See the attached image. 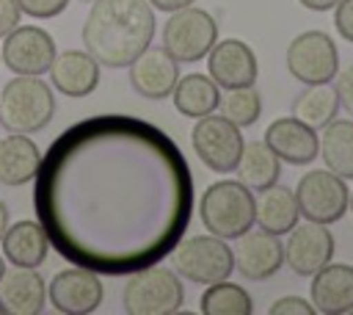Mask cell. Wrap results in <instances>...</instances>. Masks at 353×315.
<instances>
[{"instance_id": "d6a6232c", "label": "cell", "mask_w": 353, "mask_h": 315, "mask_svg": "<svg viewBox=\"0 0 353 315\" xmlns=\"http://www.w3.org/2000/svg\"><path fill=\"white\" fill-rule=\"evenodd\" d=\"M334 91H336L339 105L353 116V64L345 66L342 72H336V77H334Z\"/></svg>"}, {"instance_id": "e0dca14e", "label": "cell", "mask_w": 353, "mask_h": 315, "mask_svg": "<svg viewBox=\"0 0 353 315\" xmlns=\"http://www.w3.org/2000/svg\"><path fill=\"white\" fill-rule=\"evenodd\" d=\"M262 141L279 155V160L292 163V166H309L320 152L317 130H312L309 124H303L295 116L270 122Z\"/></svg>"}, {"instance_id": "e575fe53", "label": "cell", "mask_w": 353, "mask_h": 315, "mask_svg": "<svg viewBox=\"0 0 353 315\" xmlns=\"http://www.w3.org/2000/svg\"><path fill=\"white\" fill-rule=\"evenodd\" d=\"M193 3H196V0H149L152 8L165 11V14H171V11H176V8H185V6H193Z\"/></svg>"}, {"instance_id": "9a60e30c", "label": "cell", "mask_w": 353, "mask_h": 315, "mask_svg": "<svg viewBox=\"0 0 353 315\" xmlns=\"http://www.w3.org/2000/svg\"><path fill=\"white\" fill-rule=\"evenodd\" d=\"M234 268L254 282L270 279L284 265V243L265 229H245L234 238Z\"/></svg>"}, {"instance_id": "2e32d148", "label": "cell", "mask_w": 353, "mask_h": 315, "mask_svg": "<svg viewBox=\"0 0 353 315\" xmlns=\"http://www.w3.org/2000/svg\"><path fill=\"white\" fill-rule=\"evenodd\" d=\"M179 80V61L171 58V52L160 47H146L141 55L130 61V83L135 94L143 99H165L171 97L174 86Z\"/></svg>"}, {"instance_id": "cb8c5ba5", "label": "cell", "mask_w": 353, "mask_h": 315, "mask_svg": "<svg viewBox=\"0 0 353 315\" xmlns=\"http://www.w3.org/2000/svg\"><path fill=\"white\" fill-rule=\"evenodd\" d=\"M171 97H174V108L182 116L199 119V116H207V113H215L218 111L221 88L215 86V80L210 75L190 72V75H179Z\"/></svg>"}, {"instance_id": "ac0fdd59", "label": "cell", "mask_w": 353, "mask_h": 315, "mask_svg": "<svg viewBox=\"0 0 353 315\" xmlns=\"http://www.w3.org/2000/svg\"><path fill=\"white\" fill-rule=\"evenodd\" d=\"M309 301L314 312L323 315H347L353 309V265L347 262H325L312 274Z\"/></svg>"}, {"instance_id": "3957f363", "label": "cell", "mask_w": 353, "mask_h": 315, "mask_svg": "<svg viewBox=\"0 0 353 315\" xmlns=\"http://www.w3.org/2000/svg\"><path fill=\"white\" fill-rule=\"evenodd\" d=\"M55 116V94L41 75H17L0 91V124L8 133H39Z\"/></svg>"}, {"instance_id": "d590c367", "label": "cell", "mask_w": 353, "mask_h": 315, "mask_svg": "<svg viewBox=\"0 0 353 315\" xmlns=\"http://www.w3.org/2000/svg\"><path fill=\"white\" fill-rule=\"evenodd\" d=\"M298 3L309 11H331L336 6V0H298Z\"/></svg>"}, {"instance_id": "d4e9b609", "label": "cell", "mask_w": 353, "mask_h": 315, "mask_svg": "<svg viewBox=\"0 0 353 315\" xmlns=\"http://www.w3.org/2000/svg\"><path fill=\"white\" fill-rule=\"evenodd\" d=\"M234 171H237V180L248 191H262V188L279 182L281 160L265 141H245Z\"/></svg>"}, {"instance_id": "8fae6325", "label": "cell", "mask_w": 353, "mask_h": 315, "mask_svg": "<svg viewBox=\"0 0 353 315\" xmlns=\"http://www.w3.org/2000/svg\"><path fill=\"white\" fill-rule=\"evenodd\" d=\"M58 50L52 36L36 25H17L11 33L3 36L0 61L14 75H44L50 72Z\"/></svg>"}, {"instance_id": "7c38bea8", "label": "cell", "mask_w": 353, "mask_h": 315, "mask_svg": "<svg viewBox=\"0 0 353 315\" xmlns=\"http://www.w3.org/2000/svg\"><path fill=\"white\" fill-rule=\"evenodd\" d=\"M105 298V287L97 271L69 265L58 271L47 285V301L63 315H88Z\"/></svg>"}, {"instance_id": "4316f807", "label": "cell", "mask_w": 353, "mask_h": 315, "mask_svg": "<svg viewBox=\"0 0 353 315\" xmlns=\"http://www.w3.org/2000/svg\"><path fill=\"white\" fill-rule=\"evenodd\" d=\"M336 111H339V99L331 83L306 86L292 99V116L309 124L312 130H323L331 119H336Z\"/></svg>"}, {"instance_id": "52a82bcc", "label": "cell", "mask_w": 353, "mask_h": 315, "mask_svg": "<svg viewBox=\"0 0 353 315\" xmlns=\"http://www.w3.org/2000/svg\"><path fill=\"white\" fill-rule=\"evenodd\" d=\"M218 41V22L210 11L185 6L168 14L163 25V47L179 64L201 61Z\"/></svg>"}, {"instance_id": "d6986e66", "label": "cell", "mask_w": 353, "mask_h": 315, "mask_svg": "<svg viewBox=\"0 0 353 315\" xmlns=\"http://www.w3.org/2000/svg\"><path fill=\"white\" fill-rule=\"evenodd\" d=\"M50 83L63 97H88L99 86V64L88 50H63L50 66Z\"/></svg>"}, {"instance_id": "83f0119b", "label": "cell", "mask_w": 353, "mask_h": 315, "mask_svg": "<svg viewBox=\"0 0 353 315\" xmlns=\"http://www.w3.org/2000/svg\"><path fill=\"white\" fill-rule=\"evenodd\" d=\"M199 309L201 315H251L254 301L245 287L221 279V282L207 285V290L199 298Z\"/></svg>"}, {"instance_id": "f1b7e54d", "label": "cell", "mask_w": 353, "mask_h": 315, "mask_svg": "<svg viewBox=\"0 0 353 315\" xmlns=\"http://www.w3.org/2000/svg\"><path fill=\"white\" fill-rule=\"evenodd\" d=\"M221 116H226L232 124L237 127H251L259 113H262V97L254 86H243V88H226V94L218 102Z\"/></svg>"}, {"instance_id": "277c9868", "label": "cell", "mask_w": 353, "mask_h": 315, "mask_svg": "<svg viewBox=\"0 0 353 315\" xmlns=\"http://www.w3.org/2000/svg\"><path fill=\"white\" fill-rule=\"evenodd\" d=\"M199 218L210 235L234 240L254 227V193L240 180H218L201 193Z\"/></svg>"}, {"instance_id": "4fadbf2b", "label": "cell", "mask_w": 353, "mask_h": 315, "mask_svg": "<svg viewBox=\"0 0 353 315\" xmlns=\"http://www.w3.org/2000/svg\"><path fill=\"white\" fill-rule=\"evenodd\" d=\"M331 257H334V235L328 232V224L306 221V224H295L287 232L284 262L298 276H312L325 262H331Z\"/></svg>"}, {"instance_id": "f35d334b", "label": "cell", "mask_w": 353, "mask_h": 315, "mask_svg": "<svg viewBox=\"0 0 353 315\" xmlns=\"http://www.w3.org/2000/svg\"><path fill=\"white\" fill-rule=\"evenodd\" d=\"M6 274V262H3V257H0V276Z\"/></svg>"}, {"instance_id": "6da1fadb", "label": "cell", "mask_w": 353, "mask_h": 315, "mask_svg": "<svg viewBox=\"0 0 353 315\" xmlns=\"http://www.w3.org/2000/svg\"><path fill=\"white\" fill-rule=\"evenodd\" d=\"M33 210L69 265L130 276L171 254L193 218V174L157 124L99 113L52 138L33 177Z\"/></svg>"}, {"instance_id": "5b68a950", "label": "cell", "mask_w": 353, "mask_h": 315, "mask_svg": "<svg viewBox=\"0 0 353 315\" xmlns=\"http://www.w3.org/2000/svg\"><path fill=\"white\" fill-rule=\"evenodd\" d=\"M182 301L185 287L179 274L160 262L132 271L121 290V307L127 315H171Z\"/></svg>"}, {"instance_id": "484cf974", "label": "cell", "mask_w": 353, "mask_h": 315, "mask_svg": "<svg viewBox=\"0 0 353 315\" xmlns=\"http://www.w3.org/2000/svg\"><path fill=\"white\" fill-rule=\"evenodd\" d=\"M328 171L353 180V119H331L320 133V152Z\"/></svg>"}, {"instance_id": "7a4b0ae2", "label": "cell", "mask_w": 353, "mask_h": 315, "mask_svg": "<svg viewBox=\"0 0 353 315\" xmlns=\"http://www.w3.org/2000/svg\"><path fill=\"white\" fill-rule=\"evenodd\" d=\"M154 36L149 0H91L83 22V44L99 66L121 69L141 55Z\"/></svg>"}, {"instance_id": "7402d4cb", "label": "cell", "mask_w": 353, "mask_h": 315, "mask_svg": "<svg viewBox=\"0 0 353 315\" xmlns=\"http://www.w3.org/2000/svg\"><path fill=\"white\" fill-rule=\"evenodd\" d=\"M0 243H3V257L11 260V265H22V268H39L50 251V238L44 227L33 218H22L11 224L3 232Z\"/></svg>"}, {"instance_id": "44dd1931", "label": "cell", "mask_w": 353, "mask_h": 315, "mask_svg": "<svg viewBox=\"0 0 353 315\" xmlns=\"http://www.w3.org/2000/svg\"><path fill=\"white\" fill-rule=\"evenodd\" d=\"M298 199L295 191L287 185H268L259 191V196L254 199V221L259 229L273 232V235H287L295 224H298Z\"/></svg>"}, {"instance_id": "5bb4252c", "label": "cell", "mask_w": 353, "mask_h": 315, "mask_svg": "<svg viewBox=\"0 0 353 315\" xmlns=\"http://www.w3.org/2000/svg\"><path fill=\"white\" fill-rule=\"evenodd\" d=\"M207 58V75L215 80L218 88H243L254 86L259 75V64L254 50L243 39H223L215 41L212 50L204 55Z\"/></svg>"}, {"instance_id": "4dcf8cb0", "label": "cell", "mask_w": 353, "mask_h": 315, "mask_svg": "<svg viewBox=\"0 0 353 315\" xmlns=\"http://www.w3.org/2000/svg\"><path fill=\"white\" fill-rule=\"evenodd\" d=\"M268 312L270 315H314V307H312V301H306L301 296H281L270 304Z\"/></svg>"}, {"instance_id": "ab89813d", "label": "cell", "mask_w": 353, "mask_h": 315, "mask_svg": "<svg viewBox=\"0 0 353 315\" xmlns=\"http://www.w3.org/2000/svg\"><path fill=\"white\" fill-rule=\"evenodd\" d=\"M0 315H6V309H3V304H0Z\"/></svg>"}, {"instance_id": "ba28073f", "label": "cell", "mask_w": 353, "mask_h": 315, "mask_svg": "<svg viewBox=\"0 0 353 315\" xmlns=\"http://www.w3.org/2000/svg\"><path fill=\"white\" fill-rule=\"evenodd\" d=\"M243 133L237 124H232L226 116L221 113H207L199 116V122L190 130V146L196 152V158L218 174H229L234 171L240 152H243Z\"/></svg>"}, {"instance_id": "9c48e42d", "label": "cell", "mask_w": 353, "mask_h": 315, "mask_svg": "<svg viewBox=\"0 0 353 315\" xmlns=\"http://www.w3.org/2000/svg\"><path fill=\"white\" fill-rule=\"evenodd\" d=\"M292 191L298 199V210L306 221L334 224L347 213L350 188L339 174L328 169H309L306 174H301Z\"/></svg>"}, {"instance_id": "836d02e7", "label": "cell", "mask_w": 353, "mask_h": 315, "mask_svg": "<svg viewBox=\"0 0 353 315\" xmlns=\"http://www.w3.org/2000/svg\"><path fill=\"white\" fill-rule=\"evenodd\" d=\"M19 17H22V11H19L17 0H0V36L11 33L19 25Z\"/></svg>"}, {"instance_id": "f546056e", "label": "cell", "mask_w": 353, "mask_h": 315, "mask_svg": "<svg viewBox=\"0 0 353 315\" xmlns=\"http://www.w3.org/2000/svg\"><path fill=\"white\" fill-rule=\"evenodd\" d=\"M17 6L22 14L33 19H50V17H58L69 6V0H17Z\"/></svg>"}, {"instance_id": "30bf717a", "label": "cell", "mask_w": 353, "mask_h": 315, "mask_svg": "<svg viewBox=\"0 0 353 315\" xmlns=\"http://www.w3.org/2000/svg\"><path fill=\"white\" fill-rule=\"evenodd\" d=\"M287 69L303 86L331 83L339 72V52L325 30H303L287 44Z\"/></svg>"}, {"instance_id": "74e56055", "label": "cell", "mask_w": 353, "mask_h": 315, "mask_svg": "<svg viewBox=\"0 0 353 315\" xmlns=\"http://www.w3.org/2000/svg\"><path fill=\"white\" fill-rule=\"evenodd\" d=\"M347 207H350V213H353V188H350V199H347Z\"/></svg>"}, {"instance_id": "8992f818", "label": "cell", "mask_w": 353, "mask_h": 315, "mask_svg": "<svg viewBox=\"0 0 353 315\" xmlns=\"http://www.w3.org/2000/svg\"><path fill=\"white\" fill-rule=\"evenodd\" d=\"M171 268L196 285H212L229 279L234 254L232 246L218 235H182V240L171 249Z\"/></svg>"}, {"instance_id": "ffe728a7", "label": "cell", "mask_w": 353, "mask_h": 315, "mask_svg": "<svg viewBox=\"0 0 353 315\" xmlns=\"http://www.w3.org/2000/svg\"><path fill=\"white\" fill-rule=\"evenodd\" d=\"M47 301V285L36 268L17 265L0 276V304L6 315H39Z\"/></svg>"}, {"instance_id": "8d00e7d4", "label": "cell", "mask_w": 353, "mask_h": 315, "mask_svg": "<svg viewBox=\"0 0 353 315\" xmlns=\"http://www.w3.org/2000/svg\"><path fill=\"white\" fill-rule=\"evenodd\" d=\"M8 229V207H6V202L0 199V240H3V232Z\"/></svg>"}, {"instance_id": "1f68e13d", "label": "cell", "mask_w": 353, "mask_h": 315, "mask_svg": "<svg viewBox=\"0 0 353 315\" xmlns=\"http://www.w3.org/2000/svg\"><path fill=\"white\" fill-rule=\"evenodd\" d=\"M334 28L345 41L353 44V0H336V6H334Z\"/></svg>"}, {"instance_id": "603a6c76", "label": "cell", "mask_w": 353, "mask_h": 315, "mask_svg": "<svg viewBox=\"0 0 353 315\" xmlns=\"http://www.w3.org/2000/svg\"><path fill=\"white\" fill-rule=\"evenodd\" d=\"M41 152L39 146L22 135V133H8L0 138V182L8 188H19L30 182L39 171Z\"/></svg>"}]
</instances>
